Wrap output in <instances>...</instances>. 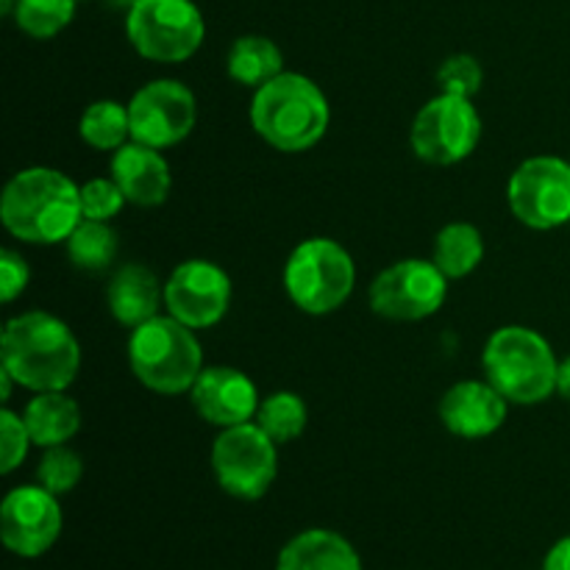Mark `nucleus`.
<instances>
[{
  "label": "nucleus",
  "instance_id": "1",
  "mask_svg": "<svg viewBox=\"0 0 570 570\" xmlns=\"http://www.w3.org/2000/svg\"><path fill=\"white\" fill-rule=\"evenodd\" d=\"M0 365L31 393L67 390L81 371V345L61 317L22 312L0 334Z\"/></svg>",
  "mask_w": 570,
  "mask_h": 570
},
{
  "label": "nucleus",
  "instance_id": "2",
  "mask_svg": "<svg viewBox=\"0 0 570 570\" xmlns=\"http://www.w3.org/2000/svg\"><path fill=\"white\" fill-rule=\"evenodd\" d=\"M0 220L22 243H67L83 220L81 187L56 167H26L0 195Z\"/></svg>",
  "mask_w": 570,
  "mask_h": 570
},
{
  "label": "nucleus",
  "instance_id": "3",
  "mask_svg": "<svg viewBox=\"0 0 570 570\" xmlns=\"http://www.w3.org/2000/svg\"><path fill=\"white\" fill-rule=\"evenodd\" d=\"M254 131L282 154H304L328 131L332 106L326 92L304 72H282L250 100Z\"/></svg>",
  "mask_w": 570,
  "mask_h": 570
},
{
  "label": "nucleus",
  "instance_id": "4",
  "mask_svg": "<svg viewBox=\"0 0 570 570\" xmlns=\"http://www.w3.org/2000/svg\"><path fill=\"white\" fill-rule=\"evenodd\" d=\"M482 371L510 404L534 406L557 393L560 360L549 340L534 328L501 326L484 345Z\"/></svg>",
  "mask_w": 570,
  "mask_h": 570
},
{
  "label": "nucleus",
  "instance_id": "5",
  "mask_svg": "<svg viewBox=\"0 0 570 570\" xmlns=\"http://www.w3.org/2000/svg\"><path fill=\"white\" fill-rule=\"evenodd\" d=\"M128 365L134 376L159 395L189 393L204 371V348L195 328L173 315H156L131 328Z\"/></svg>",
  "mask_w": 570,
  "mask_h": 570
},
{
  "label": "nucleus",
  "instance_id": "6",
  "mask_svg": "<svg viewBox=\"0 0 570 570\" xmlns=\"http://www.w3.org/2000/svg\"><path fill=\"white\" fill-rule=\"evenodd\" d=\"M356 284V262L328 237L304 239L284 265V289L306 315H332L351 298Z\"/></svg>",
  "mask_w": 570,
  "mask_h": 570
},
{
  "label": "nucleus",
  "instance_id": "7",
  "mask_svg": "<svg viewBox=\"0 0 570 570\" xmlns=\"http://www.w3.org/2000/svg\"><path fill=\"white\" fill-rule=\"evenodd\" d=\"M126 37L142 59L178 65L200 50L206 22L193 0H137L126 11Z\"/></svg>",
  "mask_w": 570,
  "mask_h": 570
},
{
  "label": "nucleus",
  "instance_id": "8",
  "mask_svg": "<svg viewBox=\"0 0 570 570\" xmlns=\"http://www.w3.org/2000/svg\"><path fill=\"white\" fill-rule=\"evenodd\" d=\"M212 471L223 493L259 501L278 476V443L256 421L220 429L212 445Z\"/></svg>",
  "mask_w": 570,
  "mask_h": 570
},
{
  "label": "nucleus",
  "instance_id": "9",
  "mask_svg": "<svg viewBox=\"0 0 570 570\" xmlns=\"http://www.w3.org/2000/svg\"><path fill=\"white\" fill-rule=\"evenodd\" d=\"M482 117L471 98L440 92L412 120L410 142L417 159L429 165H456L476 150Z\"/></svg>",
  "mask_w": 570,
  "mask_h": 570
},
{
  "label": "nucleus",
  "instance_id": "10",
  "mask_svg": "<svg viewBox=\"0 0 570 570\" xmlns=\"http://www.w3.org/2000/svg\"><path fill=\"white\" fill-rule=\"evenodd\" d=\"M367 298L371 309L387 321H426L449 298V276L434 262L401 259L373 278Z\"/></svg>",
  "mask_w": 570,
  "mask_h": 570
},
{
  "label": "nucleus",
  "instance_id": "11",
  "mask_svg": "<svg viewBox=\"0 0 570 570\" xmlns=\"http://www.w3.org/2000/svg\"><path fill=\"white\" fill-rule=\"evenodd\" d=\"M507 204L523 226L551 232L570 223V161L532 156L512 173Z\"/></svg>",
  "mask_w": 570,
  "mask_h": 570
},
{
  "label": "nucleus",
  "instance_id": "12",
  "mask_svg": "<svg viewBox=\"0 0 570 570\" xmlns=\"http://www.w3.org/2000/svg\"><path fill=\"white\" fill-rule=\"evenodd\" d=\"M131 139L150 148H173L193 134L198 122V100L187 83L176 78L148 81L128 100Z\"/></svg>",
  "mask_w": 570,
  "mask_h": 570
},
{
  "label": "nucleus",
  "instance_id": "13",
  "mask_svg": "<svg viewBox=\"0 0 570 570\" xmlns=\"http://www.w3.org/2000/svg\"><path fill=\"white\" fill-rule=\"evenodd\" d=\"M167 315L189 328H212L232 306V278L209 259H187L165 282Z\"/></svg>",
  "mask_w": 570,
  "mask_h": 570
},
{
  "label": "nucleus",
  "instance_id": "14",
  "mask_svg": "<svg viewBox=\"0 0 570 570\" xmlns=\"http://www.w3.org/2000/svg\"><path fill=\"white\" fill-rule=\"evenodd\" d=\"M65 515L59 495L48 493L42 484H22L3 499L0 507V538L17 557H42L59 540Z\"/></svg>",
  "mask_w": 570,
  "mask_h": 570
},
{
  "label": "nucleus",
  "instance_id": "15",
  "mask_svg": "<svg viewBox=\"0 0 570 570\" xmlns=\"http://www.w3.org/2000/svg\"><path fill=\"white\" fill-rule=\"evenodd\" d=\"M195 412L217 429H232L256 417L262 399L248 373L237 367H204L189 390Z\"/></svg>",
  "mask_w": 570,
  "mask_h": 570
},
{
  "label": "nucleus",
  "instance_id": "16",
  "mask_svg": "<svg viewBox=\"0 0 570 570\" xmlns=\"http://www.w3.org/2000/svg\"><path fill=\"white\" fill-rule=\"evenodd\" d=\"M510 412V401L484 379L460 382L440 399V421L454 438L482 440L499 432Z\"/></svg>",
  "mask_w": 570,
  "mask_h": 570
},
{
  "label": "nucleus",
  "instance_id": "17",
  "mask_svg": "<svg viewBox=\"0 0 570 570\" xmlns=\"http://www.w3.org/2000/svg\"><path fill=\"white\" fill-rule=\"evenodd\" d=\"M109 176L134 206H159L165 204L173 187V173L159 148L142 142H126L111 156Z\"/></svg>",
  "mask_w": 570,
  "mask_h": 570
},
{
  "label": "nucleus",
  "instance_id": "18",
  "mask_svg": "<svg viewBox=\"0 0 570 570\" xmlns=\"http://www.w3.org/2000/svg\"><path fill=\"white\" fill-rule=\"evenodd\" d=\"M161 304H165V284L148 265H139V262L117 267L106 287V306L111 317L128 328L142 326L150 317L159 315Z\"/></svg>",
  "mask_w": 570,
  "mask_h": 570
},
{
  "label": "nucleus",
  "instance_id": "19",
  "mask_svg": "<svg viewBox=\"0 0 570 570\" xmlns=\"http://www.w3.org/2000/svg\"><path fill=\"white\" fill-rule=\"evenodd\" d=\"M276 570H362V560L343 534L306 529L278 551Z\"/></svg>",
  "mask_w": 570,
  "mask_h": 570
},
{
  "label": "nucleus",
  "instance_id": "20",
  "mask_svg": "<svg viewBox=\"0 0 570 570\" xmlns=\"http://www.w3.org/2000/svg\"><path fill=\"white\" fill-rule=\"evenodd\" d=\"M22 421L31 432L33 445L53 449V445H67V440L76 438V432L81 429V410L65 390H48L28 401Z\"/></svg>",
  "mask_w": 570,
  "mask_h": 570
},
{
  "label": "nucleus",
  "instance_id": "21",
  "mask_svg": "<svg viewBox=\"0 0 570 570\" xmlns=\"http://www.w3.org/2000/svg\"><path fill=\"white\" fill-rule=\"evenodd\" d=\"M226 70L228 78L239 87L259 89L284 72L282 48L273 39L259 37V33L239 37L234 39L232 50H228Z\"/></svg>",
  "mask_w": 570,
  "mask_h": 570
},
{
  "label": "nucleus",
  "instance_id": "22",
  "mask_svg": "<svg viewBox=\"0 0 570 570\" xmlns=\"http://www.w3.org/2000/svg\"><path fill=\"white\" fill-rule=\"evenodd\" d=\"M484 259V237L476 226L471 223H449L440 228L438 239H434V256L432 262L440 271L454 278H465L482 265Z\"/></svg>",
  "mask_w": 570,
  "mask_h": 570
},
{
  "label": "nucleus",
  "instance_id": "23",
  "mask_svg": "<svg viewBox=\"0 0 570 570\" xmlns=\"http://www.w3.org/2000/svg\"><path fill=\"white\" fill-rule=\"evenodd\" d=\"M78 134L95 150H117L131 142V115L117 100H95L78 120Z\"/></svg>",
  "mask_w": 570,
  "mask_h": 570
},
{
  "label": "nucleus",
  "instance_id": "24",
  "mask_svg": "<svg viewBox=\"0 0 570 570\" xmlns=\"http://www.w3.org/2000/svg\"><path fill=\"white\" fill-rule=\"evenodd\" d=\"M65 245L78 271H109L117 256V232L104 220H81Z\"/></svg>",
  "mask_w": 570,
  "mask_h": 570
},
{
  "label": "nucleus",
  "instance_id": "25",
  "mask_svg": "<svg viewBox=\"0 0 570 570\" xmlns=\"http://www.w3.org/2000/svg\"><path fill=\"white\" fill-rule=\"evenodd\" d=\"M256 423L276 440L278 445L293 443L301 434L306 432V423H309V406L301 399L298 393H289V390H276V393L267 395L265 401L256 410Z\"/></svg>",
  "mask_w": 570,
  "mask_h": 570
},
{
  "label": "nucleus",
  "instance_id": "26",
  "mask_svg": "<svg viewBox=\"0 0 570 570\" xmlns=\"http://www.w3.org/2000/svg\"><path fill=\"white\" fill-rule=\"evenodd\" d=\"M11 17L31 39H53L76 17V0H17Z\"/></svg>",
  "mask_w": 570,
  "mask_h": 570
},
{
  "label": "nucleus",
  "instance_id": "27",
  "mask_svg": "<svg viewBox=\"0 0 570 570\" xmlns=\"http://www.w3.org/2000/svg\"><path fill=\"white\" fill-rule=\"evenodd\" d=\"M83 476V460L67 445H53L45 449L42 460L37 465V484H42L48 493L67 495L76 490V484Z\"/></svg>",
  "mask_w": 570,
  "mask_h": 570
},
{
  "label": "nucleus",
  "instance_id": "28",
  "mask_svg": "<svg viewBox=\"0 0 570 570\" xmlns=\"http://www.w3.org/2000/svg\"><path fill=\"white\" fill-rule=\"evenodd\" d=\"M484 70L479 65L476 56L471 53H454L438 67V83L440 92L460 95V98H473L482 89Z\"/></svg>",
  "mask_w": 570,
  "mask_h": 570
},
{
  "label": "nucleus",
  "instance_id": "29",
  "mask_svg": "<svg viewBox=\"0 0 570 570\" xmlns=\"http://www.w3.org/2000/svg\"><path fill=\"white\" fill-rule=\"evenodd\" d=\"M128 204V198L122 195V189L117 187L115 178H89L87 184H81V215L83 220H104L111 223V217H117L122 212V206Z\"/></svg>",
  "mask_w": 570,
  "mask_h": 570
},
{
  "label": "nucleus",
  "instance_id": "30",
  "mask_svg": "<svg viewBox=\"0 0 570 570\" xmlns=\"http://www.w3.org/2000/svg\"><path fill=\"white\" fill-rule=\"evenodd\" d=\"M31 445V432H28L22 415H17L9 406H3L0 410V473L9 476L11 471H17L22 465V460L28 456Z\"/></svg>",
  "mask_w": 570,
  "mask_h": 570
},
{
  "label": "nucleus",
  "instance_id": "31",
  "mask_svg": "<svg viewBox=\"0 0 570 570\" xmlns=\"http://www.w3.org/2000/svg\"><path fill=\"white\" fill-rule=\"evenodd\" d=\"M28 282H31L28 262L11 248L0 250V298H3V304L20 298L26 293Z\"/></svg>",
  "mask_w": 570,
  "mask_h": 570
},
{
  "label": "nucleus",
  "instance_id": "32",
  "mask_svg": "<svg viewBox=\"0 0 570 570\" xmlns=\"http://www.w3.org/2000/svg\"><path fill=\"white\" fill-rule=\"evenodd\" d=\"M543 570H570V534L551 546L543 560Z\"/></svg>",
  "mask_w": 570,
  "mask_h": 570
},
{
  "label": "nucleus",
  "instance_id": "33",
  "mask_svg": "<svg viewBox=\"0 0 570 570\" xmlns=\"http://www.w3.org/2000/svg\"><path fill=\"white\" fill-rule=\"evenodd\" d=\"M557 393L570 404V356L560 362V371H557Z\"/></svg>",
  "mask_w": 570,
  "mask_h": 570
},
{
  "label": "nucleus",
  "instance_id": "34",
  "mask_svg": "<svg viewBox=\"0 0 570 570\" xmlns=\"http://www.w3.org/2000/svg\"><path fill=\"white\" fill-rule=\"evenodd\" d=\"M14 376H11L9 371H3V367H0V399L3 401H9L11 399V387H14Z\"/></svg>",
  "mask_w": 570,
  "mask_h": 570
},
{
  "label": "nucleus",
  "instance_id": "35",
  "mask_svg": "<svg viewBox=\"0 0 570 570\" xmlns=\"http://www.w3.org/2000/svg\"><path fill=\"white\" fill-rule=\"evenodd\" d=\"M106 6H111V9H131L134 3H137V0H104Z\"/></svg>",
  "mask_w": 570,
  "mask_h": 570
},
{
  "label": "nucleus",
  "instance_id": "36",
  "mask_svg": "<svg viewBox=\"0 0 570 570\" xmlns=\"http://www.w3.org/2000/svg\"><path fill=\"white\" fill-rule=\"evenodd\" d=\"M14 6H17V0H0V11H3V14H11V11H14Z\"/></svg>",
  "mask_w": 570,
  "mask_h": 570
}]
</instances>
